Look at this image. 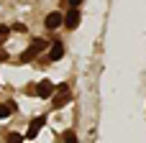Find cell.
Segmentation results:
<instances>
[{"mask_svg": "<svg viewBox=\"0 0 146 143\" xmlns=\"http://www.w3.org/2000/svg\"><path fill=\"white\" fill-rule=\"evenodd\" d=\"M44 49H46V41H44V38H36V41H33V43H31V46H28V49L21 54V59H18V61H23V64H26V61L36 59V56H38Z\"/></svg>", "mask_w": 146, "mask_h": 143, "instance_id": "obj_1", "label": "cell"}, {"mask_svg": "<svg viewBox=\"0 0 146 143\" xmlns=\"http://www.w3.org/2000/svg\"><path fill=\"white\" fill-rule=\"evenodd\" d=\"M13 31H15V33H26V26H23V23H13Z\"/></svg>", "mask_w": 146, "mask_h": 143, "instance_id": "obj_12", "label": "cell"}, {"mask_svg": "<svg viewBox=\"0 0 146 143\" xmlns=\"http://www.w3.org/2000/svg\"><path fill=\"white\" fill-rule=\"evenodd\" d=\"M36 95L44 97V100L51 97V95H54V84H51V79H41V82L36 84Z\"/></svg>", "mask_w": 146, "mask_h": 143, "instance_id": "obj_4", "label": "cell"}, {"mask_svg": "<svg viewBox=\"0 0 146 143\" xmlns=\"http://www.w3.org/2000/svg\"><path fill=\"white\" fill-rule=\"evenodd\" d=\"M5 59H8V56H5V54H3V51H0V61H5Z\"/></svg>", "mask_w": 146, "mask_h": 143, "instance_id": "obj_14", "label": "cell"}, {"mask_svg": "<svg viewBox=\"0 0 146 143\" xmlns=\"http://www.w3.org/2000/svg\"><path fill=\"white\" fill-rule=\"evenodd\" d=\"M8 143H23V136L21 133H8Z\"/></svg>", "mask_w": 146, "mask_h": 143, "instance_id": "obj_9", "label": "cell"}, {"mask_svg": "<svg viewBox=\"0 0 146 143\" xmlns=\"http://www.w3.org/2000/svg\"><path fill=\"white\" fill-rule=\"evenodd\" d=\"M44 125H46V118H44V115H38V118H33V120H31V125H28V130L23 133V138H28V141H33V138L38 136V130H41Z\"/></svg>", "mask_w": 146, "mask_h": 143, "instance_id": "obj_3", "label": "cell"}, {"mask_svg": "<svg viewBox=\"0 0 146 143\" xmlns=\"http://www.w3.org/2000/svg\"><path fill=\"white\" fill-rule=\"evenodd\" d=\"M8 33H10V28H8V26H0V43L8 38Z\"/></svg>", "mask_w": 146, "mask_h": 143, "instance_id": "obj_11", "label": "cell"}, {"mask_svg": "<svg viewBox=\"0 0 146 143\" xmlns=\"http://www.w3.org/2000/svg\"><path fill=\"white\" fill-rule=\"evenodd\" d=\"M62 20H64V18H62L59 13H54V10H51V13L44 18V26H46L49 31H54V28H59V26H62Z\"/></svg>", "mask_w": 146, "mask_h": 143, "instance_id": "obj_5", "label": "cell"}, {"mask_svg": "<svg viewBox=\"0 0 146 143\" xmlns=\"http://www.w3.org/2000/svg\"><path fill=\"white\" fill-rule=\"evenodd\" d=\"M62 56H64V46H62L59 41H54L51 49H49V59H51V61H59Z\"/></svg>", "mask_w": 146, "mask_h": 143, "instance_id": "obj_7", "label": "cell"}, {"mask_svg": "<svg viewBox=\"0 0 146 143\" xmlns=\"http://www.w3.org/2000/svg\"><path fill=\"white\" fill-rule=\"evenodd\" d=\"M69 100H72L69 84H59V87H54V107H64Z\"/></svg>", "mask_w": 146, "mask_h": 143, "instance_id": "obj_2", "label": "cell"}, {"mask_svg": "<svg viewBox=\"0 0 146 143\" xmlns=\"http://www.w3.org/2000/svg\"><path fill=\"white\" fill-rule=\"evenodd\" d=\"M64 23H67V28H77V26H80V10H77V8H69Z\"/></svg>", "mask_w": 146, "mask_h": 143, "instance_id": "obj_6", "label": "cell"}, {"mask_svg": "<svg viewBox=\"0 0 146 143\" xmlns=\"http://www.w3.org/2000/svg\"><path fill=\"white\" fill-rule=\"evenodd\" d=\"M80 3H82V0H69V5H72V8H77Z\"/></svg>", "mask_w": 146, "mask_h": 143, "instance_id": "obj_13", "label": "cell"}, {"mask_svg": "<svg viewBox=\"0 0 146 143\" xmlns=\"http://www.w3.org/2000/svg\"><path fill=\"white\" fill-rule=\"evenodd\" d=\"M10 113H15V102H8V105H0V120L8 118Z\"/></svg>", "mask_w": 146, "mask_h": 143, "instance_id": "obj_8", "label": "cell"}, {"mask_svg": "<svg viewBox=\"0 0 146 143\" xmlns=\"http://www.w3.org/2000/svg\"><path fill=\"white\" fill-rule=\"evenodd\" d=\"M64 143H77V136H74L72 130H67V133H64Z\"/></svg>", "mask_w": 146, "mask_h": 143, "instance_id": "obj_10", "label": "cell"}]
</instances>
